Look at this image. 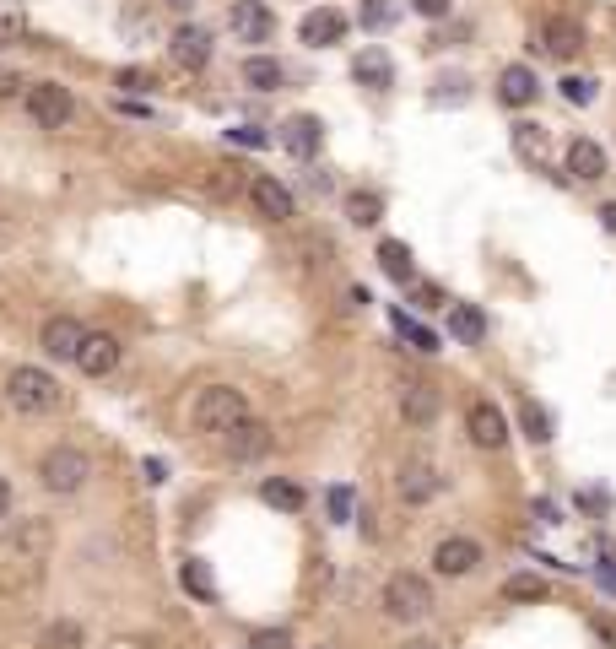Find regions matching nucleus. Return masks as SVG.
Returning <instances> with one entry per match:
<instances>
[{
	"mask_svg": "<svg viewBox=\"0 0 616 649\" xmlns=\"http://www.w3.org/2000/svg\"><path fill=\"white\" fill-rule=\"evenodd\" d=\"M6 406H11V412H22V417H49V412H60V406H65V390H60L55 374L22 363V368H11V374H6Z\"/></svg>",
	"mask_w": 616,
	"mask_h": 649,
	"instance_id": "f257e3e1",
	"label": "nucleus"
},
{
	"mask_svg": "<svg viewBox=\"0 0 616 649\" xmlns=\"http://www.w3.org/2000/svg\"><path fill=\"white\" fill-rule=\"evenodd\" d=\"M249 422V401L238 390H227V384H211V390H200L195 401V428L211 433V439H227V433H238Z\"/></svg>",
	"mask_w": 616,
	"mask_h": 649,
	"instance_id": "f03ea898",
	"label": "nucleus"
},
{
	"mask_svg": "<svg viewBox=\"0 0 616 649\" xmlns=\"http://www.w3.org/2000/svg\"><path fill=\"white\" fill-rule=\"evenodd\" d=\"M87 476H92L87 455H82V449H71V444H55L44 460H38V482H44L55 498L82 493V487H87Z\"/></svg>",
	"mask_w": 616,
	"mask_h": 649,
	"instance_id": "7ed1b4c3",
	"label": "nucleus"
},
{
	"mask_svg": "<svg viewBox=\"0 0 616 649\" xmlns=\"http://www.w3.org/2000/svg\"><path fill=\"white\" fill-rule=\"evenodd\" d=\"M22 103H28L38 130H65L76 119V98H71V87H60V82H33Z\"/></svg>",
	"mask_w": 616,
	"mask_h": 649,
	"instance_id": "20e7f679",
	"label": "nucleus"
},
{
	"mask_svg": "<svg viewBox=\"0 0 616 649\" xmlns=\"http://www.w3.org/2000/svg\"><path fill=\"white\" fill-rule=\"evenodd\" d=\"M384 612L395 622H422L433 612V590H427V579L417 574H390V585H384Z\"/></svg>",
	"mask_w": 616,
	"mask_h": 649,
	"instance_id": "39448f33",
	"label": "nucleus"
},
{
	"mask_svg": "<svg viewBox=\"0 0 616 649\" xmlns=\"http://www.w3.org/2000/svg\"><path fill=\"white\" fill-rule=\"evenodd\" d=\"M55 547V525L49 520H17L6 531V558L11 563H44Z\"/></svg>",
	"mask_w": 616,
	"mask_h": 649,
	"instance_id": "423d86ee",
	"label": "nucleus"
},
{
	"mask_svg": "<svg viewBox=\"0 0 616 649\" xmlns=\"http://www.w3.org/2000/svg\"><path fill=\"white\" fill-rule=\"evenodd\" d=\"M227 28L244 38V44H265V38L276 33V17H271V6H265V0H233Z\"/></svg>",
	"mask_w": 616,
	"mask_h": 649,
	"instance_id": "0eeeda50",
	"label": "nucleus"
},
{
	"mask_svg": "<svg viewBox=\"0 0 616 649\" xmlns=\"http://www.w3.org/2000/svg\"><path fill=\"white\" fill-rule=\"evenodd\" d=\"M119 336H109V330H87V341H82V357H76V368H82L87 379H103V374H114L119 368Z\"/></svg>",
	"mask_w": 616,
	"mask_h": 649,
	"instance_id": "6e6552de",
	"label": "nucleus"
},
{
	"mask_svg": "<svg viewBox=\"0 0 616 649\" xmlns=\"http://www.w3.org/2000/svg\"><path fill=\"white\" fill-rule=\"evenodd\" d=\"M249 201H254V211H260L265 222H292V190L281 179H271V174L249 179Z\"/></svg>",
	"mask_w": 616,
	"mask_h": 649,
	"instance_id": "1a4fd4ad",
	"label": "nucleus"
},
{
	"mask_svg": "<svg viewBox=\"0 0 616 649\" xmlns=\"http://www.w3.org/2000/svg\"><path fill=\"white\" fill-rule=\"evenodd\" d=\"M168 60L184 65V71H200V65H211V28H195V22H184V28L168 38Z\"/></svg>",
	"mask_w": 616,
	"mask_h": 649,
	"instance_id": "9d476101",
	"label": "nucleus"
},
{
	"mask_svg": "<svg viewBox=\"0 0 616 649\" xmlns=\"http://www.w3.org/2000/svg\"><path fill=\"white\" fill-rule=\"evenodd\" d=\"M476 563H481V547H476L471 536H444V541H438V547H433V568H438V574H444V579H460V574H471Z\"/></svg>",
	"mask_w": 616,
	"mask_h": 649,
	"instance_id": "9b49d317",
	"label": "nucleus"
},
{
	"mask_svg": "<svg viewBox=\"0 0 616 649\" xmlns=\"http://www.w3.org/2000/svg\"><path fill=\"white\" fill-rule=\"evenodd\" d=\"M319 141H325V125H319L314 114H292L287 125H281V147L298 157V163H308V157L319 152Z\"/></svg>",
	"mask_w": 616,
	"mask_h": 649,
	"instance_id": "f8f14e48",
	"label": "nucleus"
},
{
	"mask_svg": "<svg viewBox=\"0 0 616 649\" xmlns=\"http://www.w3.org/2000/svg\"><path fill=\"white\" fill-rule=\"evenodd\" d=\"M465 428H471V444H481V449H503V439H508V422L492 401H476L465 412Z\"/></svg>",
	"mask_w": 616,
	"mask_h": 649,
	"instance_id": "ddd939ff",
	"label": "nucleus"
},
{
	"mask_svg": "<svg viewBox=\"0 0 616 649\" xmlns=\"http://www.w3.org/2000/svg\"><path fill=\"white\" fill-rule=\"evenodd\" d=\"M541 49L552 60H573L584 49V28L573 17H552V22H541Z\"/></svg>",
	"mask_w": 616,
	"mask_h": 649,
	"instance_id": "4468645a",
	"label": "nucleus"
},
{
	"mask_svg": "<svg viewBox=\"0 0 616 649\" xmlns=\"http://www.w3.org/2000/svg\"><path fill=\"white\" fill-rule=\"evenodd\" d=\"M82 341H87V330H82V320H71V314H55V320L44 325V352L49 357H82Z\"/></svg>",
	"mask_w": 616,
	"mask_h": 649,
	"instance_id": "2eb2a0df",
	"label": "nucleus"
},
{
	"mask_svg": "<svg viewBox=\"0 0 616 649\" xmlns=\"http://www.w3.org/2000/svg\"><path fill=\"white\" fill-rule=\"evenodd\" d=\"M298 33H303V44L330 49V44H341V38H346V17H341L336 6H319V11H308V17H303Z\"/></svg>",
	"mask_w": 616,
	"mask_h": 649,
	"instance_id": "dca6fc26",
	"label": "nucleus"
},
{
	"mask_svg": "<svg viewBox=\"0 0 616 649\" xmlns=\"http://www.w3.org/2000/svg\"><path fill=\"white\" fill-rule=\"evenodd\" d=\"M568 179H579V184L606 179V152H600V141H589V136L573 141L568 147Z\"/></svg>",
	"mask_w": 616,
	"mask_h": 649,
	"instance_id": "f3484780",
	"label": "nucleus"
},
{
	"mask_svg": "<svg viewBox=\"0 0 616 649\" xmlns=\"http://www.w3.org/2000/svg\"><path fill=\"white\" fill-rule=\"evenodd\" d=\"M395 487H400V498H406V503H427L444 482H438V471L427 466V460H406V466H400V482H395Z\"/></svg>",
	"mask_w": 616,
	"mask_h": 649,
	"instance_id": "a211bd4d",
	"label": "nucleus"
},
{
	"mask_svg": "<svg viewBox=\"0 0 616 649\" xmlns=\"http://www.w3.org/2000/svg\"><path fill=\"white\" fill-rule=\"evenodd\" d=\"M222 449H227V455H233V460H260L265 449H271V428L249 417L238 433H227V439H222Z\"/></svg>",
	"mask_w": 616,
	"mask_h": 649,
	"instance_id": "6ab92c4d",
	"label": "nucleus"
},
{
	"mask_svg": "<svg viewBox=\"0 0 616 649\" xmlns=\"http://www.w3.org/2000/svg\"><path fill=\"white\" fill-rule=\"evenodd\" d=\"M535 92H541V87H535V71H530V65H508V71L498 76V98L508 103V109H530Z\"/></svg>",
	"mask_w": 616,
	"mask_h": 649,
	"instance_id": "aec40b11",
	"label": "nucleus"
},
{
	"mask_svg": "<svg viewBox=\"0 0 616 649\" xmlns=\"http://www.w3.org/2000/svg\"><path fill=\"white\" fill-rule=\"evenodd\" d=\"M400 417H406L411 428H427V422L438 417V390L433 384H406V390H400Z\"/></svg>",
	"mask_w": 616,
	"mask_h": 649,
	"instance_id": "412c9836",
	"label": "nucleus"
},
{
	"mask_svg": "<svg viewBox=\"0 0 616 649\" xmlns=\"http://www.w3.org/2000/svg\"><path fill=\"white\" fill-rule=\"evenodd\" d=\"M352 76L363 87H373V92H384L395 82V65H390V55H384V49H363V55L352 60Z\"/></svg>",
	"mask_w": 616,
	"mask_h": 649,
	"instance_id": "4be33fe9",
	"label": "nucleus"
},
{
	"mask_svg": "<svg viewBox=\"0 0 616 649\" xmlns=\"http://www.w3.org/2000/svg\"><path fill=\"white\" fill-rule=\"evenodd\" d=\"M244 82L254 92H281V87H287V65L271 60V55H249L244 60Z\"/></svg>",
	"mask_w": 616,
	"mask_h": 649,
	"instance_id": "5701e85b",
	"label": "nucleus"
},
{
	"mask_svg": "<svg viewBox=\"0 0 616 649\" xmlns=\"http://www.w3.org/2000/svg\"><path fill=\"white\" fill-rule=\"evenodd\" d=\"M449 336L465 341V347H476V341L487 336V320H481V309H471V303H454V309H449Z\"/></svg>",
	"mask_w": 616,
	"mask_h": 649,
	"instance_id": "b1692460",
	"label": "nucleus"
},
{
	"mask_svg": "<svg viewBox=\"0 0 616 649\" xmlns=\"http://www.w3.org/2000/svg\"><path fill=\"white\" fill-rule=\"evenodd\" d=\"M260 498L271 503V509H281V514H298L303 509V487L292 482V476H271V482L260 487Z\"/></svg>",
	"mask_w": 616,
	"mask_h": 649,
	"instance_id": "393cba45",
	"label": "nucleus"
},
{
	"mask_svg": "<svg viewBox=\"0 0 616 649\" xmlns=\"http://www.w3.org/2000/svg\"><path fill=\"white\" fill-rule=\"evenodd\" d=\"M346 217H352L357 228H373V222L384 217V195L379 190H352L346 195Z\"/></svg>",
	"mask_w": 616,
	"mask_h": 649,
	"instance_id": "a878e982",
	"label": "nucleus"
},
{
	"mask_svg": "<svg viewBox=\"0 0 616 649\" xmlns=\"http://www.w3.org/2000/svg\"><path fill=\"white\" fill-rule=\"evenodd\" d=\"M379 266H384V276H395V282H411V249L400 244V238H384V244H379Z\"/></svg>",
	"mask_w": 616,
	"mask_h": 649,
	"instance_id": "bb28decb",
	"label": "nucleus"
},
{
	"mask_svg": "<svg viewBox=\"0 0 616 649\" xmlns=\"http://www.w3.org/2000/svg\"><path fill=\"white\" fill-rule=\"evenodd\" d=\"M514 152L525 157V163L541 168L546 163V130L541 125H514Z\"/></svg>",
	"mask_w": 616,
	"mask_h": 649,
	"instance_id": "cd10ccee",
	"label": "nucleus"
},
{
	"mask_svg": "<svg viewBox=\"0 0 616 649\" xmlns=\"http://www.w3.org/2000/svg\"><path fill=\"white\" fill-rule=\"evenodd\" d=\"M503 595L508 601H546V579L541 574H508Z\"/></svg>",
	"mask_w": 616,
	"mask_h": 649,
	"instance_id": "c85d7f7f",
	"label": "nucleus"
},
{
	"mask_svg": "<svg viewBox=\"0 0 616 649\" xmlns=\"http://www.w3.org/2000/svg\"><path fill=\"white\" fill-rule=\"evenodd\" d=\"M519 422H525L530 444H546V439H552V417H546L535 401H519Z\"/></svg>",
	"mask_w": 616,
	"mask_h": 649,
	"instance_id": "c756f323",
	"label": "nucleus"
},
{
	"mask_svg": "<svg viewBox=\"0 0 616 649\" xmlns=\"http://www.w3.org/2000/svg\"><path fill=\"white\" fill-rule=\"evenodd\" d=\"M395 330H400V336H406L417 352H438V336H433V330H427V325H417V320H411V314H400V309H395Z\"/></svg>",
	"mask_w": 616,
	"mask_h": 649,
	"instance_id": "7c9ffc66",
	"label": "nucleus"
},
{
	"mask_svg": "<svg viewBox=\"0 0 616 649\" xmlns=\"http://www.w3.org/2000/svg\"><path fill=\"white\" fill-rule=\"evenodd\" d=\"M82 622H55V628L44 633V649H82Z\"/></svg>",
	"mask_w": 616,
	"mask_h": 649,
	"instance_id": "2f4dec72",
	"label": "nucleus"
},
{
	"mask_svg": "<svg viewBox=\"0 0 616 649\" xmlns=\"http://www.w3.org/2000/svg\"><path fill=\"white\" fill-rule=\"evenodd\" d=\"M184 585H190V595H200V601H211V595H217V579L206 574V563H200V558L184 563Z\"/></svg>",
	"mask_w": 616,
	"mask_h": 649,
	"instance_id": "473e14b6",
	"label": "nucleus"
},
{
	"mask_svg": "<svg viewBox=\"0 0 616 649\" xmlns=\"http://www.w3.org/2000/svg\"><path fill=\"white\" fill-rule=\"evenodd\" d=\"M395 0H368L363 6V28H373V33H384V28H395Z\"/></svg>",
	"mask_w": 616,
	"mask_h": 649,
	"instance_id": "72a5a7b5",
	"label": "nucleus"
},
{
	"mask_svg": "<svg viewBox=\"0 0 616 649\" xmlns=\"http://www.w3.org/2000/svg\"><path fill=\"white\" fill-rule=\"evenodd\" d=\"M0 44H28V17L22 11H0Z\"/></svg>",
	"mask_w": 616,
	"mask_h": 649,
	"instance_id": "f704fd0d",
	"label": "nucleus"
},
{
	"mask_svg": "<svg viewBox=\"0 0 616 649\" xmlns=\"http://www.w3.org/2000/svg\"><path fill=\"white\" fill-rule=\"evenodd\" d=\"M325 503H330V520L346 525V520H352V503H357V498H352V487H330Z\"/></svg>",
	"mask_w": 616,
	"mask_h": 649,
	"instance_id": "c9c22d12",
	"label": "nucleus"
},
{
	"mask_svg": "<svg viewBox=\"0 0 616 649\" xmlns=\"http://www.w3.org/2000/svg\"><path fill=\"white\" fill-rule=\"evenodd\" d=\"M562 98L584 109V103H595V82H589V76H568V82H562Z\"/></svg>",
	"mask_w": 616,
	"mask_h": 649,
	"instance_id": "e433bc0d",
	"label": "nucleus"
},
{
	"mask_svg": "<svg viewBox=\"0 0 616 649\" xmlns=\"http://www.w3.org/2000/svg\"><path fill=\"white\" fill-rule=\"evenodd\" d=\"M28 87H33V82H22V76L11 71V65H0V103H11V98H28Z\"/></svg>",
	"mask_w": 616,
	"mask_h": 649,
	"instance_id": "4c0bfd02",
	"label": "nucleus"
},
{
	"mask_svg": "<svg viewBox=\"0 0 616 649\" xmlns=\"http://www.w3.org/2000/svg\"><path fill=\"white\" fill-rule=\"evenodd\" d=\"M249 649H292V633L287 628H260L249 639Z\"/></svg>",
	"mask_w": 616,
	"mask_h": 649,
	"instance_id": "58836bf2",
	"label": "nucleus"
},
{
	"mask_svg": "<svg viewBox=\"0 0 616 649\" xmlns=\"http://www.w3.org/2000/svg\"><path fill=\"white\" fill-rule=\"evenodd\" d=\"M433 98H438V103H460V98H465V76H444Z\"/></svg>",
	"mask_w": 616,
	"mask_h": 649,
	"instance_id": "ea45409f",
	"label": "nucleus"
},
{
	"mask_svg": "<svg viewBox=\"0 0 616 649\" xmlns=\"http://www.w3.org/2000/svg\"><path fill=\"white\" fill-rule=\"evenodd\" d=\"M449 6H454V0H411V11H417V17H427V22L449 17Z\"/></svg>",
	"mask_w": 616,
	"mask_h": 649,
	"instance_id": "a19ab883",
	"label": "nucleus"
},
{
	"mask_svg": "<svg viewBox=\"0 0 616 649\" xmlns=\"http://www.w3.org/2000/svg\"><path fill=\"white\" fill-rule=\"evenodd\" d=\"M233 141H238V147H254V152H260V147H265V130H254V125H238V130H233Z\"/></svg>",
	"mask_w": 616,
	"mask_h": 649,
	"instance_id": "79ce46f5",
	"label": "nucleus"
},
{
	"mask_svg": "<svg viewBox=\"0 0 616 649\" xmlns=\"http://www.w3.org/2000/svg\"><path fill=\"white\" fill-rule=\"evenodd\" d=\"M119 87H130V92H146V87H152V76H146V71H119Z\"/></svg>",
	"mask_w": 616,
	"mask_h": 649,
	"instance_id": "37998d69",
	"label": "nucleus"
},
{
	"mask_svg": "<svg viewBox=\"0 0 616 649\" xmlns=\"http://www.w3.org/2000/svg\"><path fill=\"white\" fill-rule=\"evenodd\" d=\"M595 579H600V590H606V595H616V563H600Z\"/></svg>",
	"mask_w": 616,
	"mask_h": 649,
	"instance_id": "c03bdc74",
	"label": "nucleus"
},
{
	"mask_svg": "<svg viewBox=\"0 0 616 649\" xmlns=\"http://www.w3.org/2000/svg\"><path fill=\"white\" fill-rule=\"evenodd\" d=\"M417 303H422V309H438V303H444V293H438V287H417Z\"/></svg>",
	"mask_w": 616,
	"mask_h": 649,
	"instance_id": "a18cd8bd",
	"label": "nucleus"
},
{
	"mask_svg": "<svg viewBox=\"0 0 616 649\" xmlns=\"http://www.w3.org/2000/svg\"><path fill=\"white\" fill-rule=\"evenodd\" d=\"M6 514H11V482L0 476V520H6Z\"/></svg>",
	"mask_w": 616,
	"mask_h": 649,
	"instance_id": "49530a36",
	"label": "nucleus"
},
{
	"mask_svg": "<svg viewBox=\"0 0 616 649\" xmlns=\"http://www.w3.org/2000/svg\"><path fill=\"white\" fill-rule=\"evenodd\" d=\"M600 222H606V233H616V201H611V206H600Z\"/></svg>",
	"mask_w": 616,
	"mask_h": 649,
	"instance_id": "de8ad7c7",
	"label": "nucleus"
},
{
	"mask_svg": "<svg viewBox=\"0 0 616 649\" xmlns=\"http://www.w3.org/2000/svg\"><path fill=\"white\" fill-rule=\"evenodd\" d=\"M406 649H438V644H433V639H411Z\"/></svg>",
	"mask_w": 616,
	"mask_h": 649,
	"instance_id": "09e8293b",
	"label": "nucleus"
},
{
	"mask_svg": "<svg viewBox=\"0 0 616 649\" xmlns=\"http://www.w3.org/2000/svg\"><path fill=\"white\" fill-rule=\"evenodd\" d=\"M173 6H190V0H173Z\"/></svg>",
	"mask_w": 616,
	"mask_h": 649,
	"instance_id": "8fccbe9b",
	"label": "nucleus"
}]
</instances>
